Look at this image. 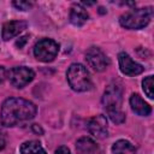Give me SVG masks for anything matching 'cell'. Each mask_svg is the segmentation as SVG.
I'll return each instance as SVG.
<instances>
[{
    "instance_id": "obj_13",
    "label": "cell",
    "mask_w": 154,
    "mask_h": 154,
    "mask_svg": "<svg viewBox=\"0 0 154 154\" xmlns=\"http://www.w3.org/2000/svg\"><path fill=\"white\" fill-rule=\"evenodd\" d=\"M88 18H89L88 12L81 5H73L71 7V11H70V22L75 26H82V25H84L87 23Z\"/></svg>"
},
{
    "instance_id": "obj_5",
    "label": "cell",
    "mask_w": 154,
    "mask_h": 154,
    "mask_svg": "<svg viewBox=\"0 0 154 154\" xmlns=\"http://www.w3.org/2000/svg\"><path fill=\"white\" fill-rule=\"evenodd\" d=\"M59 53V45L52 38H41L34 47V55L42 63H49Z\"/></svg>"
},
{
    "instance_id": "obj_1",
    "label": "cell",
    "mask_w": 154,
    "mask_h": 154,
    "mask_svg": "<svg viewBox=\"0 0 154 154\" xmlns=\"http://www.w3.org/2000/svg\"><path fill=\"white\" fill-rule=\"evenodd\" d=\"M36 106L22 97H8L0 111V120L4 126L12 128L28 123L36 116Z\"/></svg>"
},
{
    "instance_id": "obj_7",
    "label": "cell",
    "mask_w": 154,
    "mask_h": 154,
    "mask_svg": "<svg viewBox=\"0 0 154 154\" xmlns=\"http://www.w3.org/2000/svg\"><path fill=\"white\" fill-rule=\"evenodd\" d=\"M85 60L88 63V65L96 72H101L103 70H106L109 65V58L99 48V47H90L88 48L87 53H85Z\"/></svg>"
},
{
    "instance_id": "obj_15",
    "label": "cell",
    "mask_w": 154,
    "mask_h": 154,
    "mask_svg": "<svg viewBox=\"0 0 154 154\" xmlns=\"http://www.w3.org/2000/svg\"><path fill=\"white\" fill-rule=\"evenodd\" d=\"M136 148L132 143L126 140H118L112 146L113 154H135Z\"/></svg>"
},
{
    "instance_id": "obj_9",
    "label": "cell",
    "mask_w": 154,
    "mask_h": 154,
    "mask_svg": "<svg viewBox=\"0 0 154 154\" xmlns=\"http://www.w3.org/2000/svg\"><path fill=\"white\" fill-rule=\"evenodd\" d=\"M88 131L90 135H93L95 138L103 140L108 136V129H107V119L102 114L94 116L88 122Z\"/></svg>"
},
{
    "instance_id": "obj_12",
    "label": "cell",
    "mask_w": 154,
    "mask_h": 154,
    "mask_svg": "<svg viewBox=\"0 0 154 154\" xmlns=\"http://www.w3.org/2000/svg\"><path fill=\"white\" fill-rule=\"evenodd\" d=\"M76 152L77 154H96L99 152V147L94 140L90 137H81L76 142Z\"/></svg>"
},
{
    "instance_id": "obj_18",
    "label": "cell",
    "mask_w": 154,
    "mask_h": 154,
    "mask_svg": "<svg viewBox=\"0 0 154 154\" xmlns=\"http://www.w3.org/2000/svg\"><path fill=\"white\" fill-rule=\"evenodd\" d=\"M54 154H71V152H70V149H69L67 147H65V146H60L59 148L55 149Z\"/></svg>"
},
{
    "instance_id": "obj_22",
    "label": "cell",
    "mask_w": 154,
    "mask_h": 154,
    "mask_svg": "<svg viewBox=\"0 0 154 154\" xmlns=\"http://www.w3.org/2000/svg\"><path fill=\"white\" fill-rule=\"evenodd\" d=\"M5 143H6V141H5V136H4V132H2L1 129H0V150L4 149Z\"/></svg>"
},
{
    "instance_id": "obj_10",
    "label": "cell",
    "mask_w": 154,
    "mask_h": 154,
    "mask_svg": "<svg viewBox=\"0 0 154 154\" xmlns=\"http://www.w3.org/2000/svg\"><path fill=\"white\" fill-rule=\"evenodd\" d=\"M26 29V23L23 20H10L2 25L1 36L4 41H8Z\"/></svg>"
},
{
    "instance_id": "obj_21",
    "label": "cell",
    "mask_w": 154,
    "mask_h": 154,
    "mask_svg": "<svg viewBox=\"0 0 154 154\" xmlns=\"http://www.w3.org/2000/svg\"><path fill=\"white\" fill-rule=\"evenodd\" d=\"M31 129H32V131H34V132H36V134H40V135H42V134H43V130H42V129H41V126H40V125H37V124L31 125Z\"/></svg>"
},
{
    "instance_id": "obj_14",
    "label": "cell",
    "mask_w": 154,
    "mask_h": 154,
    "mask_svg": "<svg viewBox=\"0 0 154 154\" xmlns=\"http://www.w3.org/2000/svg\"><path fill=\"white\" fill-rule=\"evenodd\" d=\"M19 152L20 154H47L42 144L35 140L23 142L19 147Z\"/></svg>"
},
{
    "instance_id": "obj_8",
    "label": "cell",
    "mask_w": 154,
    "mask_h": 154,
    "mask_svg": "<svg viewBox=\"0 0 154 154\" xmlns=\"http://www.w3.org/2000/svg\"><path fill=\"white\" fill-rule=\"evenodd\" d=\"M118 61H119V69L120 71L126 76H137L144 71V67L136 63L128 53L120 52L118 54Z\"/></svg>"
},
{
    "instance_id": "obj_17",
    "label": "cell",
    "mask_w": 154,
    "mask_h": 154,
    "mask_svg": "<svg viewBox=\"0 0 154 154\" xmlns=\"http://www.w3.org/2000/svg\"><path fill=\"white\" fill-rule=\"evenodd\" d=\"M12 5H13L17 10L26 11V10H29V8L32 6V2H29V1H13Z\"/></svg>"
},
{
    "instance_id": "obj_2",
    "label": "cell",
    "mask_w": 154,
    "mask_h": 154,
    "mask_svg": "<svg viewBox=\"0 0 154 154\" xmlns=\"http://www.w3.org/2000/svg\"><path fill=\"white\" fill-rule=\"evenodd\" d=\"M123 101V89L120 84H109L102 96V106L106 109L108 117L114 124H122L125 122V113L122 109Z\"/></svg>"
},
{
    "instance_id": "obj_20",
    "label": "cell",
    "mask_w": 154,
    "mask_h": 154,
    "mask_svg": "<svg viewBox=\"0 0 154 154\" xmlns=\"http://www.w3.org/2000/svg\"><path fill=\"white\" fill-rule=\"evenodd\" d=\"M26 40H28V36H22V37L19 38V41H17L16 46H17V47H19V48H22V47H23V45L26 42Z\"/></svg>"
},
{
    "instance_id": "obj_6",
    "label": "cell",
    "mask_w": 154,
    "mask_h": 154,
    "mask_svg": "<svg viewBox=\"0 0 154 154\" xmlns=\"http://www.w3.org/2000/svg\"><path fill=\"white\" fill-rule=\"evenodd\" d=\"M35 77V72L26 66H16L7 72V78L14 88H23Z\"/></svg>"
},
{
    "instance_id": "obj_4",
    "label": "cell",
    "mask_w": 154,
    "mask_h": 154,
    "mask_svg": "<svg viewBox=\"0 0 154 154\" xmlns=\"http://www.w3.org/2000/svg\"><path fill=\"white\" fill-rule=\"evenodd\" d=\"M67 83L75 91H87L91 88V78L87 67L79 63H73L70 65L66 72Z\"/></svg>"
},
{
    "instance_id": "obj_19",
    "label": "cell",
    "mask_w": 154,
    "mask_h": 154,
    "mask_svg": "<svg viewBox=\"0 0 154 154\" xmlns=\"http://www.w3.org/2000/svg\"><path fill=\"white\" fill-rule=\"evenodd\" d=\"M7 78V70L4 66H0V84Z\"/></svg>"
},
{
    "instance_id": "obj_3",
    "label": "cell",
    "mask_w": 154,
    "mask_h": 154,
    "mask_svg": "<svg viewBox=\"0 0 154 154\" xmlns=\"http://www.w3.org/2000/svg\"><path fill=\"white\" fill-rule=\"evenodd\" d=\"M153 17V8L152 7H142L131 10L125 12L120 16L119 23L123 28L129 30H138L147 26Z\"/></svg>"
},
{
    "instance_id": "obj_16",
    "label": "cell",
    "mask_w": 154,
    "mask_h": 154,
    "mask_svg": "<svg viewBox=\"0 0 154 154\" xmlns=\"http://www.w3.org/2000/svg\"><path fill=\"white\" fill-rule=\"evenodd\" d=\"M142 89H143V91L146 93V95H147L149 99H153V97H154V93H153V89H154L153 76H147V77L142 81Z\"/></svg>"
},
{
    "instance_id": "obj_11",
    "label": "cell",
    "mask_w": 154,
    "mask_h": 154,
    "mask_svg": "<svg viewBox=\"0 0 154 154\" xmlns=\"http://www.w3.org/2000/svg\"><path fill=\"white\" fill-rule=\"evenodd\" d=\"M129 102H130L131 109H132L136 114H138V116H141V117H147V116H149L150 112H152V107L142 99V96H141L140 94H135V93L131 94Z\"/></svg>"
}]
</instances>
